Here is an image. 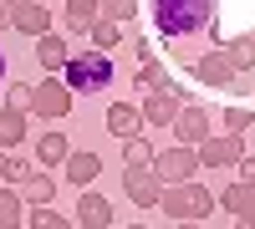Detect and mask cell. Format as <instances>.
Here are the masks:
<instances>
[{
    "label": "cell",
    "instance_id": "cell-1",
    "mask_svg": "<svg viewBox=\"0 0 255 229\" xmlns=\"http://www.w3.org/2000/svg\"><path fill=\"white\" fill-rule=\"evenodd\" d=\"M215 0H153V26L163 41H184V36H204L215 26Z\"/></svg>",
    "mask_w": 255,
    "mask_h": 229
},
{
    "label": "cell",
    "instance_id": "cell-2",
    "mask_svg": "<svg viewBox=\"0 0 255 229\" xmlns=\"http://www.w3.org/2000/svg\"><path fill=\"white\" fill-rule=\"evenodd\" d=\"M158 209L174 219V224H204L209 214H215V194L204 189V183H168V189L158 194Z\"/></svg>",
    "mask_w": 255,
    "mask_h": 229
},
{
    "label": "cell",
    "instance_id": "cell-3",
    "mask_svg": "<svg viewBox=\"0 0 255 229\" xmlns=\"http://www.w3.org/2000/svg\"><path fill=\"white\" fill-rule=\"evenodd\" d=\"M113 51H72V61L61 67V81H67L72 92H102V87H113Z\"/></svg>",
    "mask_w": 255,
    "mask_h": 229
},
{
    "label": "cell",
    "instance_id": "cell-4",
    "mask_svg": "<svg viewBox=\"0 0 255 229\" xmlns=\"http://www.w3.org/2000/svg\"><path fill=\"white\" fill-rule=\"evenodd\" d=\"M72 97H77V92H72L61 76H46V81H36V87H31V107H26V112H36L41 122H61V117L72 112Z\"/></svg>",
    "mask_w": 255,
    "mask_h": 229
},
{
    "label": "cell",
    "instance_id": "cell-5",
    "mask_svg": "<svg viewBox=\"0 0 255 229\" xmlns=\"http://www.w3.org/2000/svg\"><path fill=\"white\" fill-rule=\"evenodd\" d=\"M153 173H158L163 189H168V183H189V178L199 173V148H189V143L158 148V153H153Z\"/></svg>",
    "mask_w": 255,
    "mask_h": 229
},
{
    "label": "cell",
    "instance_id": "cell-6",
    "mask_svg": "<svg viewBox=\"0 0 255 229\" xmlns=\"http://www.w3.org/2000/svg\"><path fill=\"white\" fill-rule=\"evenodd\" d=\"M184 102H189V92L179 87V81H168V87L143 97V122H148V128H174V117H179Z\"/></svg>",
    "mask_w": 255,
    "mask_h": 229
},
{
    "label": "cell",
    "instance_id": "cell-7",
    "mask_svg": "<svg viewBox=\"0 0 255 229\" xmlns=\"http://www.w3.org/2000/svg\"><path fill=\"white\" fill-rule=\"evenodd\" d=\"M215 138V117H209V107H199V102H184L179 117H174V143H189V148H199V143Z\"/></svg>",
    "mask_w": 255,
    "mask_h": 229
},
{
    "label": "cell",
    "instance_id": "cell-8",
    "mask_svg": "<svg viewBox=\"0 0 255 229\" xmlns=\"http://www.w3.org/2000/svg\"><path fill=\"white\" fill-rule=\"evenodd\" d=\"M189 72H194V81L199 87H209V92H225V87H235V67H230V56H225V46L220 51H209V56H194L189 61Z\"/></svg>",
    "mask_w": 255,
    "mask_h": 229
},
{
    "label": "cell",
    "instance_id": "cell-9",
    "mask_svg": "<svg viewBox=\"0 0 255 229\" xmlns=\"http://www.w3.org/2000/svg\"><path fill=\"white\" fill-rule=\"evenodd\" d=\"M245 158V138L240 133H215L209 143H199V168H230Z\"/></svg>",
    "mask_w": 255,
    "mask_h": 229
},
{
    "label": "cell",
    "instance_id": "cell-10",
    "mask_svg": "<svg viewBox=\"0 0 255 229\" xmlns=\"http://www.w3.org/2000/svg\"><path fill=\"white\" fill-rule=\"evenodd\" d=\"M123 189L128 199L138 204V209H158V194H163V183L153 168H123Z\"/></svg>",
    "mask_w": 255,
    "mask_h": 229
},
{
    "label": "cell",
    "instance_id": "cell-11",
    "mask_svg": "<svg viewBox=\"0 0 255 229\" xmlns=\"http://www.w3.org/2000/svg\"><path fill=\"white\" fill-rule=\"evenodd\" d=\"M10 26L20 31V36H46L51 31V5H46V0H26V5H15L10 10Z\"/></svg>",
    "mask_w": 255,
    "mask_h": 229
},
{
    "label": "cell",
    "instance_id": "cell-12",
    "mask_svg": "<svg viewBox=\"0 0 255 229\" xmlns=\"http://www.w3.org/2000/svg\"><path fill=\"white\" fill-rule=\"evenodd\" d=\"M77 224H82V229H113V204L102 199L97 189H82V199H77Z\"/></svg>",
    "mask_w": 255,
    "mask_h": 229
},
{
    "label": "cell",
    "instance_id": "cell-13",
    "mask_svg": "<svg viewBox=\"0 0 255 229\" xmlns=\"http://www.w3.org/2000/svg\"><path fill=\"white\" fill-rule=\"evenodd\" d=\"M102 122H108V133H113L118 143H123V138H138V133L148 128V122H143V107H133V102H113Z\"/></svg>",
    "mask_w": 255,
    "mask_h": 229
},
{
    "label": "cell",
    "instance_id": "cell-14",
    "mask_svg": "<svg viewBox=\"0 0 255 229\" xmlns=\"http://www.w3.org/2000/svg\"><path fill=\"white\" fill-rule=\"evenodd\" d=\"M36 61H41V72H46V76H61V67L72 61V46H67L56 31H46V36H36Z\"/></svg>",
    "mask_w": 255,
    "mask_h": 229
},
{
    "label": "cell",
    "instance_id": "cell-15",
    "mask_svg": "<svg viewBox=\"0 0 255 229\" xmlns=\"http://www.w3.org/2000/svg\"><path fill=\"white\" fill-rule=\"evenodd\" d=\"M20 199H26L31 209H36V204H51V199H56V173L36 163V168H31L26 178H20Z\"/></svg>",
    "mask_w": 255,
    "mask_h": 229
},
{
    "label": "cell",
    "instance_id": "cell-16",
    "mask_svg": "<svg viewBox=\"0 0 255 229\" xmlns=\"http://www.w3.org/2000/svg\"><path fill=\"white\" fill-rule=\"evenodd\" d=\"M220 204H225L235 219H255V183H250V178L225 183V189H220Z\"/></svg>",
    "mask_w": 255,
    "mask_h": 229
},
{
    "label": "cell",
    "instance_id": "cell-17",
    "mask_svg": "<svg viewBox=\"0 0 255 229\" xmlns=\"http://www.w3.org/2000/svg\"><path fill=\"white\" fill-rule=\"evenodd\" d=\"M97 173H102V158H97L92 148H72V158H67V178L77 183V189H87Z\"/></svg>",
    "mask_w": 255,
    "mask_h": 229
},
{
    "label": "cell",
    "instance_id": "cell-18",
    "mask_svg": "<svg viewBox=\"0 0 255 229\" xmlns=\"http://www.w3.org/2000/svg\"><path fill=\"white\" fill-rule=\"evenodd\" d=\"M26 143V107H0V153Z\"/></svg>",
    "mask_w": 255,
    "mask_h": 229
},
{
    "label": "cell",
    "instance_id": "cell-19",
    "mask_svg": "<svg viewBox=\"0 0 255 229\" xmlns=\"http://www.w3.org/2000/svg\"><path fill=\"white\" fill-rule=\"evenodd\" d=\"M72 158V143H67V133H41V143H36V163L41 168H51V163H67Z\"/></svg>",
    "mask_w": 255,
    "mask_h": 229
},
{
    "label": "cell",
    "instance_id": "cell-20",
    "mask_svg": "<svg viewBox=\"0 0 255 229\" xmlns=\"http://www.w3.org/2000/svg\"><path fill=\"white\" fill-rule=\"evenodd\" d=\"M26 199H20V189H10V183H5V189H0V229H20V224H26Z\"/></svg>",
    "mask_w": 255,
    "mask_h": 229
},
{
    "label": "cell",
    "instance_id": "cell-21",
    "mask_svg": "<svg viewBox=\"0 0 255 229\" xmlns=\"http://www.w3.org/2000/svg\"><path fill=\"white\" fill-rule=\"evenodd\" d=\"M225 56H230V67H235L240 76L255 72V36H235V41H225Z\"/></svg>",
    "mask_w": 255,
    "mask_h": 229
},
{
    "label": "cell",
    "instance_id": "cell-22",
    "mask_svg": "<svg viewBox=\"0 0 255 229\" xmlns=\"http://www.w3.org/2000/svg\"><path fill=\"white\" fill-rule=\"evenodd\" d=\"M153 153H158V148H153L143 133H138V138H123V163H128V168H153Z\"/></svg>",
    "mask_w": 255,
    "mask_h": 229
},
{
    "label": "cell",
    "instance_id": "cell-23",
    "mask_svg": "<svg viewBox=\"0 0 255 229\" xmlns=\"http://www.w3.org/2000/svg\"><path fill=\"white\" fill-rule=\"evenodd\" d=\"M220 122H225V133H240L245 138L255 128V107H250V102H230V107L220 112Z\"/></svg>",
    "mask_w": 255,
    "mask_h": 229
},
{
    "label": "cell",
    "instance_id": "cell-24",
    "mask_svg": "<svg viewBox=\"0 0 255 229\" xmlns=\"http://www.w3.org/2000/svg\"><path fill=\"white\" fill-rule=\"evenodd\" d=\"M168 81H174V76H168V67H163L158 56H148L143 67H138V87L143 92H158V87H168Z\"/></svg>",
    "mask_w": 255,
    "mask_h": 229
},
{
    "label": "cell",
    "instance_id": "cell-25",
    "mask_svg": "<svg viewBox=\"0 0 255 229\" xmlns=\"http://www.w3.org/2000/svg\"><path fill=\"white\" fill-rule=\"evenodd\" d=\"M31 168H36V163H31V158H20L15 148H10L5 158H0V178H5V183H10V189H20V178H26Z\"/></svg>",
    "mask_w": 255,
    "mask_h": 229
},
{
    "label": "cell",
    "instance_id": "cell-26",
    "mask_svg": "<svg viewBox=\"0 0 255 229\" xmlns=\"http://www.w3.org/2000/svg\"><path fill=\"white\" fill-rule=\"evenodd\" d=\"M87 36H92V51H113L118 41H123V31H118V20H102V15L92 20V31H87Z\"/></svg>",
    "mask_w": 255,
    "mask_h": 229
},
{
    "label": "cell",
    "instance_id": "cell-27",
    "mask_svg": "<svg viewBox=\"0 0 255 229\" xmlns=\"http://www.w3.org/2000/svg\"><path fill=\"white\" fill-rule=\"evenodd\" d=\"M97 15L102 20H138V0H97Z\"/></svg>",
    "mask_w": 255,
    "mask_h": 229
},
{
    "label": "cell",
    "instance_id": "cell-28",
    "mask_svg": "<svg viewBox=\"0 0 255 229\" xmlns=\"http://www.w3.org/2000/svg\"><path fill=\"white\" fill-rule=\"evenodd\" d=\"M26 224H31V229H72L67 219H61V214L51 209V204H36V209L26 214Z\"/></svg>",
    "mask_w": 255,
    "mask_h": 229
},
{
    "label": "cell",
    "instance_id": "cell-29",
    "mask_svg": "<svg viewBox=\"0 0 255 229\" xmlns=\"http://www.w3.org/2000/svg\"><path fill=\"white\" fill-rule=\"evenodd\" d=\"M5 107H31V87L10 81V87H5Z\"/></svg>",
    "mask_w": 255,
    "mask_h": 229
},
{
    "label": "cell",
    "instance_id": "cell-30",
    "mask_svg": "<svg viewBox=\"0 0 255 229\" xmlns=\"http://www.w3.org/2000/svg\"><path fill=\"white\" fill-rule=\"evenodd\" d=\"M92 20H97V15H77V10H67V31H72V36H87Z\"/></svg>",
    "mask_w": 255,
    "mask_h": 229
},
{
    "label": "cell",
    "instance_id": "cell-31",
    "mask_svg": "<svg viewBox=\"0 0 255 229\" xmlns=\"http://www.w3.org/2000/svg\"><path fill=\"white\" fill-rule=\"evenodd\" d=\"M67 10H77V15H97V0H61Z\"/></svg>",
    "mask_w": 255,
    "mask_h": 229
},
{
    "label": "cell",
    "instance_id": "cell-32",
    "mask_svg": "<svg viewBox=\"0 0 255 229\" xmlns=\"http://www.w3.org/2000/svg\"><path fill=\"white\" fill-rule=\"evenodd\" d=\"M133 56H143V61H148V56H153V41H143V36H133Z\"/></svg>",
    "mask_w": 255,
    "mask_h": 229
},
{
    "label": "cell",
    "instance_id": "cell-33",
    "mask_svg": "<svg viewBox=\"0 0 255 229\" xmlns=\"http://www.w3.org/2000/svg\"><path fill=\"white\" fill-rule=\"evenodd\" d=\"M15 5H26V0H0V10H5V15H10Z\"/></svg>",
    "mask_w": 255,
    "mask_h": 229
},
{
    "label": "cell",
    "instance_id": "cell-34",
    "mask_svg": "<svg viewBox=\"0 0 255 229\" xmlns=\"http://www.w3.org/2000/svg\"><path fill=\"white\" fill-rule=\"evenodd\" d=\"M0 87H5V46H0Z\"/></svg>",
    "mask_w": 255,
    "mask_h": 229
},
{
    "label": "cell",
    "instance_id": "cell-35",
    "mask_svg": "<svg viewBox=\"0 0 255 229\" xmlns=\"http://www.w3.org/2000/svg\"><path fill=\"white\" fill-rule=\"evenodd\" d=\"M174 229H204V224H174Z\"/></svg>",
    "mask_w": 255,
    "mask_h": 229
},
{
    "label": "cell",
    "instance_id": "cell-36",
    "mask_svg": "<svg viewBox=\"0 0 255 229\" xmlns=\"http://www.w3.org/2000/svg\"><path fill=\"white\" fill-rule=\"evenodd\" d=\"M5 20H10V15H5V10H0V26H5Z\"/></svg>",
    "mask_w": 255,
    "mask_h": 229
},
{
    "label": "cell",
    "instance_id": "cell-37",
    "mask_svg": "<svg viewBox=\"0 0 255 229\" xmlns=\"http://www.w3.org/2000/svg\"><path fill=\"white\" fill-rule=\"evenodd\" d=\"M128 229H143V224H128Z\"/></svg>",
    "mask_w": 255,
    "mask_h": 229
},
{
    "label": "cell",
    "instance_id": "cell-38",
    "mask_svg": "<svg viewBox=\"0 0 255 229\" xmlns=\"http://www.w3.org/2000/svg\"><path fill=\"white\" fill-rule=\"evenodd\" d=\"M0 158H5V153H0Z\"/></svg>",
    "mask_w": 255,
    "mask_h": 229
},
{
    "label": "cell",
    "instance_id": "cell-39",
    "mask_svg": "<svg viewBox=\"0 0 255 229\" xmlns=\"http://www.w3.org/2000/svg\"><path fill=\"white\" fill-rule=\"evenodd\" d=\"M250 36H255V31H250Z\"/></svg>",
    "mask_w": 255,
    "mask_h": 229
}]
</instances>
